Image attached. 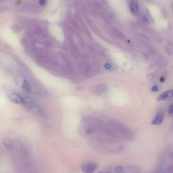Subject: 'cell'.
<instances>
[{"mask_svg": "<svg viewBox=\"0 0 173 173\" xmlns=\"http://www.w3.org/2000/svg\"><path fill=\"white\" fill-rule=\"evenodd\" d=\"M159 90V88L158 87L157 85L154 86L152 88V91L153 92H157Z\"/></svg>", "mask_w": 173, "mask_h": 173, "instance_id": "13", "label": "cell"}, {"mask_svg": "<svg viewBox=\"0 0 173 173\" xmlns=\"http://www.w3.org/2000/svg\"><path fill=\"white\" fill-rule=\"evenodd\" d=\"M108 87L106 84H100L95 86L91 88L93 93L96 94H101L105 93L107 91Z\"/></svg>", "mask_w": 173, "mask_h": 173, "instance_id": "7", "label": "cell"}, {"mask_svg": "<svg viewBox=\"0 0 173 173\" xmlns=\"http://www.w3.org/2000/svg\"><path fill=\"white\" fill-rule=\"evenodd\" d=\"M164 119V114L161 110H158L154 118L152 121L151 124L153 125L158 126L163 123Z\"/></svg>", "mask_w": 173, "mask_h": 173, "instance_id": "5", "label": "cell"}, {"mask_svg": "<svg viewBox=\"0 0 173 173\" xmlns=\"http://www.w3.org/2000/svg\"><path fill=\"white\" fill-rule=\"evenodd\" d=\"M81 68L82 71L83 73H84V74L87 73L90 71V66L88 64L84 63L81 66Z\"/></svg>", "mask_w": 173, "mask_h": 173, "instance_id": "10", "label": "cell"}, {"mask_svg": "<svg viewBox=\"0 0 173 173\" xmlns=\"http://www.w3.org/2000/svg\"><path fill=\"white\" fill-rule=\"evenodd\" d=\"M105 126L110 133L121 141L133 140L134 135L129 129L121 123L114 120L105 121Z\"/></svg>", "mask_w": 173, "mask_h": 173, "instance_id": "1", "label": "cell"}, {"mask_svg": "<svg viewBox=\"0 0 173 173\" xmlns=\"http://www.w3.org/2000/svg\"><path fill=\"white\" fill-rule=\"evenodd\" d=\"M22 88H23L24 90L26 91L27 93H30L31 91L28 83L27 81L26 80H24V82L23 86H22Z\"/></svg>", "mask_w": 173, "mask_h": 173, "instance_id": "11", "label": "cell"}, {"mask_svg": "<svg viewBox=\"0 0 173 173\" xmlns=\"http://www.w3.org/2000/svg\"><path fill=\"white\" fill-rule=\"evenodd\" d=\"M98 167V165L96 163L89 162L83 164L81 168L84 173H91L97 170Z\"/></svg>", "mask_w": 173, "mask_h": 173, "instance_id": "3", "label": "cell"}, {"mask_svg": "<svg viewBox=\"0 0 173 173\" xmlns=\"http://www.w3.org/2000/svg\"><path fill=\"white\" fill-rule=\"evenodd\" d=\"M8 98L11 101L15 104L24 105L26 101L19 94L15 93H10L8 95Z\"/></svg>", "mask_w": 173, "mask_h": 173, "instance_id": "4", "label": "cell"}, {"mask_svg": "<svg viewBox=\"0 0 173 173\" xmlns=\"http://www.w3.org/2000/svg\"><path fill=\"white\" fill-rule=\"evenodd\" d=\"M141 169L135 166L115 165L106 167L101 171L102 173H136L140 172Z\"/></svg>", "mask_w": 173, "mask_h": 173, "instance_id": "2", "label": "cell"}, {"mask_svg": "<svg viewBox=\"0 0 173 173\" xmlns=\"http://www.w3.org/2000/svg\"><path fill=\"white\" fill-rule=\"evenodd\" d=\"M105 67H106V68L110 69V67H111V66H110L109 64H106L105 65Z\"/></svg>", "mask_w": 173, "mask_h": 173, "instance_id": "14", "label": "cell"}, {"mask_svg": "<svg viewBox=\"0 0 173 173\" xmlns=\"http://www.w3.org/2000/svg\"><path fill=\"white\" fill-rule=\"evenodd\" d=\"M167 112L168 115L173 118V102L169 106Z\"/></svg>", "mask_w": 173, "mask_h": 173, "instance_id": "12", "label": "cell"}, {"mask_svg": "<svg viewBox=\"0 0 173 173\" xmlns=\"http://www.w3.org/2000/svg\"><path fill=\"white\" fill-rule=\"evenodd\" d=\"M2 143L5 148L8 150H10L12 149V145L11 142L8 139H5L2 140Z\"/></svg>", "mask_w": 173, "mask_h": 173, "instance_id": "9", "label": "cell"}, {"mask_svg": "<svg viewBox=\"0 0 173 173\" xmlns=\"http://www.w3.org/2000/svg\"><path fill=\"white\" fill-rule=\"evenodd\" d=\"M130 8L132 12L135 14L137 13L138 9V6L137 2L132 0L130 3Z\"/></svg>", "mask_w": 173, "mask_h": 173, "instance_id": "8", "label": "cell"}, {"mask_svg": "<svg viewBox=\"0 0 173 173\" xmlns=\"http://www.w3.org/2000/svg\"><path fill=\"white\" fill-rule=\"evenodd\" d=\"M172 8H173V4H172Z\"/></svg>", "mask_w": 173, "mask_h": 173, "instance_id": "15", "label": "cell"}, {"mask_svg": "<svg viewBox=\"0 0 173 173\" xmlns=\"http://www.w3.org/2000/svg\"><path fill=\"white\" fill-rule=\"evenodd\" d=\"M173 97V90L165 91L161 94L157 99V101L160 102L171 100Z\"/></svg>", "mask_w": 173, "mask_h": 173, "instance_id": "6", "label": "cell"}]
</instances>
